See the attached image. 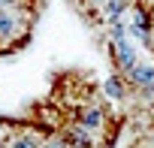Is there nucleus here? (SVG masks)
Listing matches in <instances>:
<instances>
[{"mask_svg": "<svg viewBox=\"0 0 154 148\" xmlns=\"http://www.w3.org/2000/svg\"><path fill=\"white\" fill-rule=\"evenodd\" d=\"M42 12V0H0V54L21 48Z\"/></svg>", "mask_w": 154, "mask_h": 148, "instance_id": "f257e3e1", "label": "nucleus"}]
</instances>
